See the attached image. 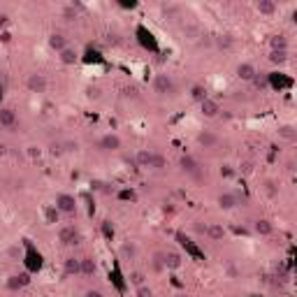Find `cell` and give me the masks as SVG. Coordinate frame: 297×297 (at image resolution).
I'll list each match as a JSON object with an SVG mask.
<instances>
[{
    "mask_svg": "<svg viewBox=\"0 0 297 297\" xmlns=\"http://www.w3.org/2000/svg\"><path fill=\"white\" fill-rule=\"evenodd\" d=\"M58 214H65V216H72V214H77V200L72 198L70 193H61V195H56V204H53Z\"/></svg>",
    "mask_w": 297,
    "mask_h": 297,
    "instance_id": "cell-1",
    "label": "cell"
},
{
    "mask_svg": "<svg viewBox=\"0 0 297 297\" xmlns=\"http://www.w3.org/2000/svg\"><path fill=\"white\" fill-rule=\"evenodd\" d=\"M153 93H158V96H172L174 93V81H172V77H167V74H156V79H153Z\"/></svg>",
    "mask_w": 297,
    "mask_h": 297,
    "instance_id": "cell-2",
    "label": "cell"
},
{
    "mask_svg": "<svg viewBox=\"0 0 297 297\" xmlns=\"http://www.w3.org/2000/svg\"><path fill=\"white\" fill-rule=\"evenodd\" d=\"M26 88L30 91V93H47L49 81H47V77H44V74H40V72H33V74H28V79H26Z\"/></svg>",
    "mask_w": 297,
    "mask_h": 297,
    "instance_id": "cell-3",
    "label": "cell"
},
{
    "mask_svg": "<svg viewBox=\"0 0 297 297\" xmlns=\"http://www.w3.org/2000/svg\"><path fill=\"white\" fill-rule=\"evenodd\" d=\"M58 242L63 246H74L79 244V230L74 225H63L58 230Z\"/></svg>",
    "mask_w": 297,
    "mask_h": 297,
    "instance_id": "cell-4",
    "label": "cell"
},
{
    "mask_svg": "<svg viewBox=\"0 0 297 297\" xmlns=\"http://www.w3.org/2000/svg\"><path fill=\"white\" fill-rule=\"evenodd\" d=\"M98 148L100 151H119L121 148V137L116 132H107V135H102L98 140Z\"/></svg>",
    "mask_w": 297,
    "mask_h": 297,
    "instance_id": "cell-5",
    "label": "cell"
},
{
    "mask_svg": "<svg viewBox=\"0 0 297 297\" xmlns=\"http://www.w3.org/2000/svg\"><path fill=\"white\" fill-rule=\"evenodd\" d=\"M17 112L12 109V107H0V128H7V130H12V128H17Z\"/></svg>",
    "mask_w": 297,
    "mask_h": 297,
    "instance_id": "cell-6",
    "label": "cell"
},
{
    "mask_svg": "<svg viewBox=\"0 0 297 297\" xmlns=\"http://www.w3.org/2000/svg\"><path fill=\"white\" fill-rule=\"evenodd\" d=\"M200 109H202V116H207V119H216L221 114V105H219V100H214V98H204L200 102Z\"/></svg>",
    "mask_w": 297,
    "mask_h": 297,
    "instance_id": "cell-7",
    "label": "cell"
},
{
    "mask_svg": "<svg viewBox=\"0 0 297 297\" xmlns=\"http://www.w3.org/2000/svg\"><path fill=\"white\" fill-rule=\"evenodd\" d=\"M181 265H184V258H181L179 251H165V253H163V267H165V270L176 272Z\"/></svg>",
    "mask_w": 297,
    "mask_h": 297,
    "instance_id": "cell-8",
    "label": "cell"
},
{
    "mask_svg": "<svg viewBox=\"0 0 297 297\" xmlns=\"http://www.w3.org/2000/svg\"><path fill=\"white\" fill-rule=\"evenodd\" d=\"M255 12H258L260 17H274V14L279 12V5H276L274 0H258V2H255Z\"/></svg>",
    "mask_w": 297,
    "mask_h": 297,
    "instance_id": "cell-9",
    "label": "cell"
},
{
    "mask_svg": "<svg viewBox=\"0 0 297 297\" xmlns=\"http://www.w3.org/2000/svg\"><path fill=\"white\" fill-rule=\"evenodd\" d=\"M237 77L242 79V81H253L258 77V70H255L251 63H239L237 65Z\"/></svg>",
    "mask_w": 297,
    "mask_h": 297,
    "instance_id": "cell-10",
    "label": "cell"
},
{
    "mask_svg": "<svg viewBox=\"0 0 297 297\" xmlns=\"http://www.w3.org/2000/svg\"><path fill=\"white\" fill-rule=\"evenodd\" d=\"M179 167H181V172H186V174H198V170H200V163L195 160L193 156H181L179 158Z\"/></svg>",
    "mask_w": 297,
    "mask_h": 297,
    "instance_id": "cell-11",
    "label": "cell"
},
{
    "mask_svg": "<svg viewBox=\"0 0 297 297\" xmlns=\"http://www.w3.org/2000/svg\"><path fill=\"white\" fill-rule=\"evenodd\" d=\"M198 144H200L202 148H214L219 144V135L211 132V130H202L200 135H198Z\"/></svg>",
    "mask_w": 297,
    "mask_h": 297,
    "instance_id": "cell-12",
    "label": "cell"
},
{
    "mask_svg": "<svg viewBox=\"0 0 297 297\" xmlns=\"http://www.w3.org/2000/svg\"><path fill=\"white\" fill-rule=\"evenodd\" d=\"M96 270H98V265H96V260H93L91 255L79 258V274H81V276H93Z\"/></svg>",
    "mask_w": 297,
    "mask_h": 297,
    "instance_id": "cell-13",
    "label": "cell"
},
{
    "mask_svg": "<svg viewBox=\"0 0 297 297\" xmlns=\"http://www.w3.org/2000/svg\"><path fill=\"white\" fill-rule=\"evenodd\" d=\"M204 232L209 237L211 242H223V237H225V227L221 225V223H209V225L204 227Z\"/></svg>",
    "mask_w": 297,
    "mask_h": 297,
    "instance_id": "cell-14",
    "label": "cell"
},
{
    "mask_svg": "<svg viewBox=\"0 0 297 297\" xmlns=\"http://www.w3.org/2000/svg\"><path fill=\"white\" fill-rule=\"evenodd\" d=\"M151 158H153V151H148V148H140V151L135 153V165L148 170V167H151Z\"/></svg>",
    "mask_w": 297,
    "mask_h": 297,
    "instance_id": "cell-15",
    "label": "cell"
},
{
    "mask_svg": "<svg viewBox=\"0 0 297 297\" xmlns=\"http://www.w3.org/2000/svg\"><path fill=\"white\" fill-rule=\"evenodd\" d=\"M58 58H61L63 65H74V63L79 61V53L74 47H65L61 53H58Z\"/></svg>",
    "mask_w": 297,
    "mask_h": 297,
    "instance_id": "cell-16",
    "label": "cell"
},
{
    "mask_svg": "<svg viewBox=\"0 0 297 297\" xmlns=\"http://www.w3.org/2000/svg\"><path fill=\"white\" fill-rule=\"evenodd\" d=\"M49 47L61 53L63 49H65V47H70V44H68V37L63 35V33H51V35H49Z\"/></svg>",
    "mask_w": 297,
    "mask_h": 297,
    "instance_id": "cell-17",
    "label": "cell"
},
{
    "mask_svg": "<svg viewBox=\"0 0 297 297\" xmlns=\"http://www.w3.org/2000/svg\"><path fill=\"white\" fill-rule=\"evenodd\" d=\"M28 274H12L7 279V290H19L24 288V286H28Z\"/></svg>",
    "mask_w": 297,
    "mask_h": 297,
    "instance_id": "cell-18",
    "label": "cell"
},
{
    "mask_svg": "<svg viewBox=\"0 0 297 297\" xmlns=\"http://www.w3.org/2000/svg\"><path fill=\"white\" fill-rule=\"evenodd\" d=\"M216 202H219L221 209H225V211H230V209H235L237 207V198L232 195V193H221L219 198H216Z\"/></svg>",
    "mask_w": 297,
    "mask_h": 297,
    "instance_id": "cell-19",
    "label": "cell"
},
{
    "mask_svg": "<svg viewBox=\"0 0 297 297\" xmlns=\"http://www.w3.org/2000/svg\"><path fill=\"white\" fill-rule=\"evenodd\" d=\"M63 274H65V276H77V274H79V258H74V255L65 258V265H63Z\"/></svg>",
    "mask_w": 297,
    "mask_h": 297,
    "instance_id": "cell-20",
    "label": "cell"
},
{
    "mask_svg": "<svg viewBox=\"0 0 297 297\" xmlns=\"http://www.w3.org/2000/svg\"><path fill=\"white\" fill-rule=\"evenodd\" d=\"M121 255H123V260H135L137 258V244L135 242H125L121 246Z\"/></svg>",
    "mask_w": 297,
    "mask_h": 297,
    "instance_id": "cell-21",
    "label": "cell"
},
{
    "mask_svg": "<svg viewBox=\"0 0 297 297\" xmlns=\"http://www.w3.org/2000/svg\"><path fill=\"white\" fill-rule=\"evenodd\" d=\"M270 47H272V51H288V40L283 35H274L270 40Z\"/></svg>",
    "mask_w": 297,
    "mask_h": 297,
    "instance_id": "cell-22",
    "label": "cell"
},
{
    "mask_svg": "<svg viewBox=\"0 0 297 297\" xmlns=\"http://www.w3.org/2000/svg\"><path fill=\"white\" fill-rule=\"evenodd\" d=\"M255 232L267 237V235H272V232H274V225H272L267 219H258V221H255Z\"/></svg>",
    "mask_w": 297,
    "mask_h": 297,
    "instance_id": "cell-23",
    "label": "cell"
},
{
    "mask_svg": "<svg viewBox=\"0 0 297 297\" xmlns=\"http://www.w3.org/2000/svg\"><path fill=\"white\" fill-rule=\"evenodd\" d=\"M167 167V158L163 153H156L153 151V158H151V167L148 170H165Z\"/></svg>",
    "mask_w": 297,
    "mask_h": 297,
    "instance_id": "cell-24",
    "label": "cell"
},
{
    "mask_svg": "<svg viewBox=\"0 0 297 297\" xmlns=\"http://www.w3.org/2000/svg\"><path fill=\"white\" fill-rule=\"evenodd\" d=\"M270 63H274V65H286L288 63V51H270Z\"/></svg>",
    "mask_w": 297,
    "mask_h": 297,
    "instance_id": "cell-25",
    "label": "cell"
},
{
    "mask_svg": "<svg viewBox=\"0 0 297 297\" xmlns=\"http://www.w3.org/2000/svg\"><path fill=\"white\" fill-rule=\"evenodd\" d=\"M61 17L65 19V21H74V19H77V5H74V2L65 5V7L61 9Z\"/></svg>",
    "mask_w": 297,
    "mask_h": 297,
    "instance_id": "cell-26",
    "label": "cell"
},
{
    "mask_svg": "<svg viewBox=\"0 0 297 297\" xmlns=\"http://www.w3.org/2000/svg\"><path fill=\"white\" fill-rule=\"evenodd\" d=\"M191 98H193V100H198V102H202V100L207 98V91H204V86L195 84V86L191 88Z\"/></svg>",
    "mask_w": 297,
    "mask_h": 297,
    "instance_id": "cell-27",
    "label": "cell"
},
{
    "mask_svg": "<svg viewBox=\"0 0 297 297\" xmlns=\"http://www.w3.org/2000/svg\"><path fill=\"white\" fill-rule=\"evenodd\" d=\"M279 135L283 137V140H290V142H293V140L297 137V132H295V128H293V125H281Z\"/></svg>",
    "mask_w": 297,
    "mask_h": 297,
    "instance_id": "cell-28",
    "label": "cell"
},
{
    "mask_svg": "<svg viewBox=\"0 0 297 297\" xmlns=\"http://www.w3.org/2000/svg\"><path fill=\"white\" fill-rule=\"evenodd\" d=\"M58 216H61V214H58L56 207H47V209H44V219H47V223H58Z\"/></svg>",
    "mask_w": 297,
    "mask_h": 297,
    "instance_id": "cell-29",
    "label": "cell"
},
{
    "mask_svg": "<svg viewBox=\"0 0 297 297\" xmlns=\"http://www.w3.org/2000/svg\"><path fill=\"white\" fill-rule=\"evenodd\" d=\"M216 44H219V49H232L235 40H232L230 35H219L216 37Z\"/></svg>",
    "mask_w": 297,
    "mask_h": 297,
    "instance_id": "cell-30",
    "label": "cell"
},
{
    "mask_svg": "<svg viewBox=\"0 0 297 297\" xmlns=\"http://www.w3.org/2000/svg\"><path fill=\"white\" fill-rule=\"evenodd\" d=\"M219 174L223 176V179H232V176H235V167L227 165V163H223V165H221V170H219Z\"/></svg>",
    "mask_w": 297,
    "mask_h": 297,
    "instance_id": "cell-31",
    "label": "cell"
},
{
    "mask_svg": "<svg viewBox=\"0 0 297 297\" xmlns=\"http://www.w3.org/2000/svg\"><path fill=\"white\" fill-rule=\"evenodd\" d=\"M135 297H153V290L148 288L147 283H142V286H137V290H135Z\"/></svg>",
    "mask_w": 297,
    "mask_h": 297,
    "instance_id": "cell-32",
    "label": "cell"
},
{
    "mask_svg": "<svg viewBox=\"0 0 297 297\" xmlns=\"http://www.w3.org/2000/svg\"><path fill=\"white\" fill-rule=\"evenodd\" d=\"M130 281L135 283V286H142V283H144V274H142V272H132Z\"/></svg>",
    "mask_w": 297,
    "mask_h": 297,
    "instance_id": "cell-33",
    "label": "cell"
},
{
    "mask_svg": "<svg viewBox=\"0 0 297 297\" xmlns=\"http://www.w3.org/2000/svg\"><path fill=\"white\" fill-rule=\"evenodd\" d=\"M40 153H42V148H40V147H35V144H30V147H28V156H30V158H40Z\"/></svg>",
    "mask_w": 297,
    "mask_h": 297,
    "instance_id": "cell-34",
    "label": "cell"
},
{
    "mask_svg": "<svg viewBox=\"0 0 297 297\" xmlns=\"http://www.w3.org/2000/svg\"><path fill=\"white\" fill-rule=\"evenodd\" d=\"M84 297H105V293H102V290H86Z\"/></svg>",
    "mask_w": 297,
    "mask_h": 297,
    "instance_id": "cell-35",
    "label": "cell"
},
{
    "mask_svg": "<svg viewBox=\"0 0 297 297\" xmlns=\"http://www.w3.org/2000/svg\"><path fill=\"white\" fill-rule=\"evenodd\" d=\"M5 24H7V14H5V12H0V28L5 26Z\"/></svg>",
    "mask_w": 297,
    "mask_h": 297,
    "instance_id": "cell-36",
    "label": "cell"
}]
</instances>
